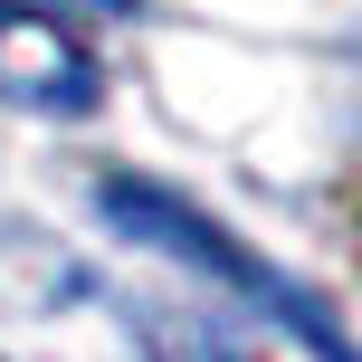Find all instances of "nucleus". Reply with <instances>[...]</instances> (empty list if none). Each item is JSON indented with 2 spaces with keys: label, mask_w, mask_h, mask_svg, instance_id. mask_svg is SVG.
I'll list each match as a JSON object with an SVG mask.
<instances>
[{
  "label": "nucleus",
  "mask_w": 362,
  "mask_h": 362,
  "mask_svg": "<svg viewBox=\"0 0 362 362\" xmlns=\"http://www.w3.org/2000/svg\"><path fill=\"white\" fill-rule=\"evenodd\" d=\"M0 86H10L19 105H76V95H86V57H76L48 19L0 10Z\"/></svg>",
  "instance_id": "nucleus-1"
}]
</instances>
